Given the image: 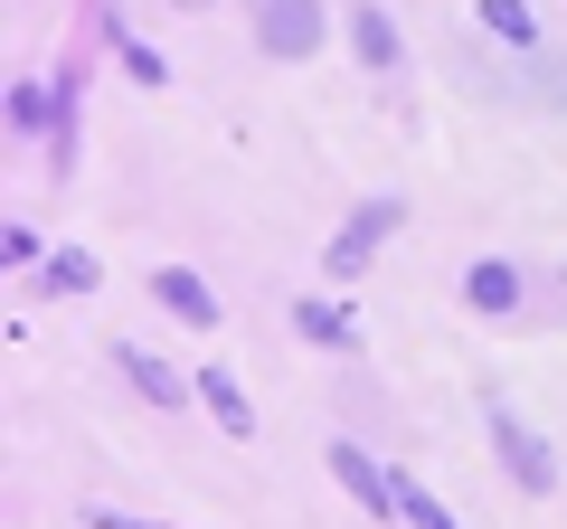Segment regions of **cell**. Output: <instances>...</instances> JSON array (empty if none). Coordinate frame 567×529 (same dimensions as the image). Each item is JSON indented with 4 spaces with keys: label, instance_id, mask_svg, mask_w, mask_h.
Instances as JSON below:
<instances>
[{
    "label": "cell",
    "instance_id": "obj_1",
    "mask_svg": "<svg viewBox=\"0 0 567 529\" xmlns=\"http://www.w3.org/2000/svg\"><path fill=\"white\" fill-rule=\"evenodd\" d=\"M398 218H406L398 199H369L360 218H350L341 237L322 246V264H331V284H350V274H360V264H369V256H379V246H388V227H398Z\"/></svg>",
    "mask_w": 567,
    "mask_h": 529
},
{
    "label": "cell",
    "instance_id": "obj_2",
    "mask_svg": "<svg viewBox=\"0 0 567 529\" xmlns=\"http://www.w3.org/2000/svg\"><path fill=\"white\" fill-rule=\"evenodd\" d=\"M492 445H502V464H511V483H520V491H558V464H548V445H539V435H529L511 407H492Z\"/></svg>",
    "mask_w": 567,
    "mask_h": 529
},
{
    "label": "cell",
    "instance_id": "obj_3",
    "mask_svg": "<svg viewBox=\"0 0 567 529\" xmlns=\"http://www.w3.org/2000/svg\"><path fill=\"white\" fill-rule=\"evenodd\" d=\"M256 39L275 48V58H312V48H322V10H312V0H265Z\"/></svg>",
    "mask_w": 567,
    "mask_h": 529
},
{
    "label": "cell",
    "instance_id": "obj_4",
    "mask_svg": "<svg viewBox=\"0 0 567 529\" xmlns=\"http://www.w3.org/2000/svg\"><path fill=\"white\" fill-rule=\"evenodd\" d=\"M152 303H162L171 322H189V331H208V322H218V293H208L199 274H189V264H162V274H152Z\"/></svg>",
    "mask_w": 567,
    "mask_h": 529
},
{
    "label": "cell",
    "instance_id": "obj_5",
    "mask_svg": "<svg viewBox=\"0 0 567 529\" xmlns=\"http://www.w3.org/2000/svg\"><path fill=\"white\" fill-rule=\"evenodd\" d=\"M331 473H341V491H350V501H360V510H379V520H388V510H398V483H388V473L369 464V454L350 445V435H341V445H331Z\"/></svg>",
    "mask_w": 567,
    "mask_h": 529
},
{
    "label": "cell",
    "instance_id": "obj_6",
    "mask_svg": "<svg viewBox=\"0 0 567 529\" xmlns=\"http://www.w3.org/2000/svg\"><path fill=\"white\" fill-rule=\"evenodd\" d=\"M199 397H208V416H218L227 435H256V407H246L237 369H199Z\"/></svg>",
    "mask_w": 567,
    "mask_h": 529
},
{
    "label": "cell",
    "instance_id": "obj_7",
    "mask_svg": "<svg viewBox=\"0 0 567 529\" xmlns=\"http://www.w3.org/2000/svg\"><path fill=\"white\" fill-rule=\"evenodd\" d=\"M293 322H303V341H322V350H360V312L350 303H293Z\"/></svg>",
    "mask_w": 567,
    "mask_h": 529
},
{
    "label": "cell",
    "instance_id": "obj_8",
    "mask_svg": "<svg viewBox=\"0 0 567 529\" xmlns=\"http://www.w3.org/2000/svg\"><path fill=\"white\" fill-rule=\"evenodd\" d=\"M464 303H473V312H511V303H520V274H511L502 256H483V264L464 274Z\"/></svg>",
    "mask_w": 567,
    "mask_h": 529
},
{
    "label": "cell",
    "instance_id": "obj_9",
    "mask_svg": "<svg viewBox=\"0 0 567 529\" xmlns=\"http://www.w3.org/2000/svg\"><path fill=\"white\" fill-rule=\"evenodd\" d=\"M123 378H133L152 407H181V397H189V378H181V369H162L152 350H123Z\"/></svg>",
    "mask_w": 567,
    "mask_h": 529
},
{
    "label": "cell",
    "instance_id": "obj_10",
    "mask_svg": "<svg viewBox=\"0 0 567 529\" xmlns=\"http://www.w3.org/2000/svg\"><path fill=\"white\" fill-rule=\"evenodd\" d=\"M350 48L388 76V66H398V29H388V10H369V0H360V10H350Z\"/></svg>",
    "mask_w": 567,
    "mask_h": 529
},
{
    "label": "cell",
    "instance_id": "obj_11",
    "mask_svg": "<svg viewBox=\"0 0 567 529\" xmlns=\"http://www.w3.org/2000/svg\"><path fill=\"white\" fill-rule=\"evenodd\" d=\"M104 284V264L85 256V246H58V256H48V293H95Z\"/></svg>",
    "mask_w": 567,
    "mask_h": 529
},
{
    "label": "cell",
    "instance_id": "obj_12",
    "mask_svg": "<svg viewBox=\"0 0 567 529\" xmlns=\"http://www.w3.org/2000/svg\"><path fill=\"white\" fill-rule=\"evenodd\" d=\"M483 29H492V39H511V48H539V20H529L520 0H483Z\"/></svg>",
    "mask_w": 567,
    "mask_h": 529
},
{
    "label": "cell",
    "instance_id": "obj_13",
    "mask_svg": "<svg viewBox=\"0 0 567 529\" xmlns=\"http://www.w3.org/2000/svg\"><path fill=\"white\" fill-rule=\"evenodd\" d=\"M398 510H406V529H454V510L435 491H416V483H398Z\"/></svg>",
    "mask_w": 567,
    "mask_h": 529
},
{
    "label": "cell",
    "instance_id": "obj_14",
    "mask_svg": "<svg viewBox=\"0 0 567 529\" xmlns=\"http://www.w3.org/2000/svg\"><path fill=\"white\" fill-rule=\"evenodd\" d=\"M114 48H123V66H133V85H171V76H162V58H152V48H142L123 20H114Z\"/></svg>",
    "mask_w": 567,
    "mask_h": 529
},
{
    "label": "cell",
    "instance_id": "obj_15",
    "mask_svg": "<svg viewBox=\"0 0 567 529\" xmlns=\"http://www.w3.org/2000/svg\"><path fill=\"white\" fill-rule=\"evenodd\" d=\"M10 123H20V133H39V123H48V95H39V85H20V95H10Z\"/></svg>",
    "mask_w": 567,
    "mask_h": 529
},
{
    "label": "cell",
    "instance_id": "obj_16",
    "mask_svg": "<svg viewBox=\"0 0 567 529\" xmlns=\"http://www.w3.org/2000/svg\"><path fill=\"white\" fill-rule=\"evenodd\" d=\"M85 529H171V520H123V510H85Z\"/></svg>",
    "mask_w": 567,
    "mask_h": 529
},
{
    "label": "cell",
    "instance_id": "obj_17",
    "mask_svg": "<svg viewBox=\"0 0 567 529\" xmlns=\"http://www.w3.org/2000/svg\"><path fill=\"white\" fill-rule=\"evenodd\" d=\"M181 10H208V0H181Z\"/></svg>",
    "mask_w": 567,
    "mask_h": 529
}]
</instances>
